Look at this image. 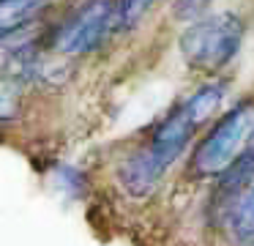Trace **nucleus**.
Segmentation results:
<instances>
[{
  "label": "nucleus",
  "instance_id": "nucleus-5",
  "mask_svg": "<svg viewBox=\"0 0 254 246\" xmlns=\"http://www.w3.org/2000/svg\"><path fill=\"white\" fill-rule=\"evenodd\" d=\"M227 222L241 246H254V175L238 189L227 208Z\"/></svg>",
  "mask_w": 254,
  "mask_h": 246
},
{
  "label": "nucleus",
  "instance_id": "nucleus-8",
  "mask_svg": "<svg viewBox=\"0 0 254 246\" xmlns=\"http://www.w3.org/2000/svg\"><path fill=\"white\" fill-rule=\"evenodd\" d=\"M159 0H121V30H131Z\"/></svg>",
  "mask_w": 254,
  "mask_h": 246
},
{
  "label": "nucleus",
  "instance_id": "nucleus-7",
  "mask_svg": "<svg viewBox=\"0 0 254 246\" xmlns=\"http://www.w3.org/2000/svg\"><path fill=\"white\" fill-rule=\"evenodd\" d=\"M210 3L213 0H172V19L181 22V25H189V22L199 19L210 11Z\"/></svg>",
  "mask_w": 254,
  "mask_h": 246
},
{
  "label": "nucleus",
  "instance_id": "nucleus-4",
  "mask_svg": "<svg viewBox=\"0 0 254 246\" xmlns=\"http://www.w3.org/2000/svg\"><path fill=\"white\" fill-rule=\"evenodd\" d=\"M254 137V101L243 98L232 109H227L219 120L208 129V134L199 140L191 156V175L197 178H213V175L224 172L238 153L252 142Z\"/></svg>",
  "mask_w": 254,
  "mask_h": 246
},
{
  "label": "nucleus",
  "instance_id": "nucleus-1",
  "mask_svg": "<svg viewBox=\"0 0 254 246\" xmlns=\"http://www.w3.org/2000/svg\"><path fill=\"white\" fill-rule=\"evenodd\" d=\"M197 129H199V123L189 112L186 101H181L156 126L153 137L148 140V145L142 151L123 159V164L118 167L121 186L131 197H148L159 186V180L164 178L167 169L178 162V156L186 151V145L191 142Z\"/></svg>",
  "mask_w": 254,
  "mask_h": 246
},
{
  "label": "nucleus",
  "instance_id": "nucleus-2",
  "mask_svg": "<svg viewBox=\"0 0 254 246\" xmlns=\"http://www.w3.org/2000/svg\"><path fill=\"white\" fill-rule=\"evenodd\" d=\"M243 30H246L243 19L232 11L205 14L189 22L178 36L183 63L191 71H205V74L227 69L243 44Z\"/></svg>",
  "mask_w": 254,
  "mask_h": 246
},
{
  "label": "nucleus",
  "instance_id": "nucleus-3",
  "mask_svg": "<svg viewBox=\"0 0 254 246\" xmlns=\"http://www.w3.org/2000/svg\"><path fill=\"white\" fill-rule=\"evenodd\" d=\"M121 30V0H82L47 36V47L63 58H85Z\"/></svg>",
  "mask_w": 254,
  "mask_h": 246
},
{
  "label": "nucleus",
  "instance_id": "nucleus-6",
  "mask_svg": "<svg viewBox=\"0 0 254 246\" xmlns=\"http://www.w3.org/2000/svg\"><path fill=\"white\" fill-rule=\"evenodd\" d=\"M25 93H28V82L19 74L11 71L0 74V123H11L19 118L25 107Z\"/></svg>",
  "mask_w": 254,
  "mask_h": 246
}]
</instances>
